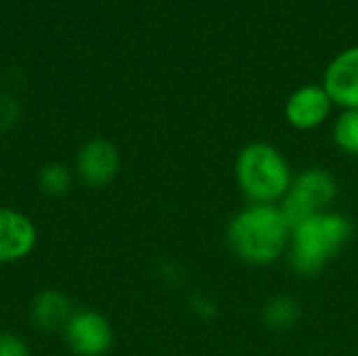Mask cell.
Wrapping results in <instances>:
<instances>
[{"label":"cell","instance_id":"cell-10","mask_svg":"<svg viewBox=\"0 0 358 356\" xmlns=\"http://www.w3.org/2000/svg\"><path fill=\"white\" fill-rule=\"evenodd\" d=\"M71 315V300L59 290H44L31 302V321L42 332H63Z\"/></svg>","mask_w":358,"mask_h":356},{"label":"cell","instance_id":"cell-15","mask_svg":"<svg viewBox=\"0 0 358 356\" xmlns=\"http://www.w3.org/2000/svg\"><path fill=\"white\" fill-rule=\"evenodd\" d=\"M19 118V105L13 97L0 94V134L13 128V124Z\"/></svg>","mask_w":358,"mask_h":356},{"label":"cell","instance_id":"cell-12","mask_svg":"<svg viewBox=\"0 0 358 356\" xmlns=\"http://www.w3.org/2000/svg\"><path fill=\"white\" fill-rule=\"evenodd\" d=\"M331 136L342 153L358 157V109H344L336 118Z\"/></svg>","mask_w":358,"mask_h":356},{"label":"cell","instance_id":"cell-6","mask_svg":"<svg viewBox=\"0 0 358 356\" xmlns=\"http://www.w3.org/2000/svg\"><path fill=\"white\" fill-rule=\"evenodd\" d=\"M120 151L107 138H92L88 141L76 159V170L82 183L88 187H107L120 174Z\"/></svg>","mask_w":358,"mask_h":356},{"label":"cell","instance_id":"cell-16","mask_svg":"<svg viewBox=\"0 0 358 356\" xmlns=\"http://www.w3.org/2000/svg\"><path fill=\"white\" fill-rule=\"evenodd\" d=\"M189 304H191V311H193L197 317H201L203 321H210V319H214V317L218 315L216 302H214L212 298L203 296V294H195V296L189 300Z\"/></svg>","mask_w":358,"mask_h":356},{"label":"cell","instance_id":"cell-7","mask_svg":"<svg viewBox=\"0 0 358 356\" xmlns=\"http://www.w3.org/2000/svg\"><path fill=\"white\" fill-rule=\"evenodd\" d=\"M334 109V101L323 84H306L296 88L285 103V120L298 130H315L325 124Z\"/></svg>","mask_w":358,"mask_h":356},{"label":"cell","instance_id":"cell-8","mask_svg":"<svg viewBox=\"0 0 358 356\" xmlns=\"http://www.w3.org/2000/svg\"><path fill=\"white\" fill-rule=\"evenodd\" d=\"M38 241L36 225L13 208H0V264L27 258Z\"/></svg>","mask_w":358,"mask_h":356},{"label":"cell","instance_id":"cell-14","mask_svg":"<svg viewBox=\"0 0 358 356\" xmlns=\"http://www.w3.org/2000/svg\"><path fill=\"white\" fill-rule=\"evenodd\" d=\"M0 356H31L29 346L23 338H19L13 332L0 334Z\"/></svg>","mask_w":358,"mask_h":356},{"label":"cell","instance_id":"cell-4","mask_svg":"<svg viewBox=\"0 0 358 356\" xmlns=\"http://www.w3.org/2000/svg\"><path fill=\"white\" fill-rule=\"evenodd\" d=\"M338 195L340 185L336 176L325 168L313 166L294 174L292 187L279 201V208L287 218L289 227H296L298 222L310 216L329 212Z\"/></svg>","mask_w":358,"mask_h":356},{"label":"cell","instance_id":"cell-2","mask_svg":"<svg viewBox=\"0 0 358 356\" xmlns=\"http://www.w3.org/2000/svg\"><path fill=\"white\" fill-rule=\"evenodd\" d=\"M352 220L340 212H323L292 227L287 262L298 277L310 279L323 273L348 245Z\"/></svg>","mask_w":358,"mask_h":356},{"label":"cell","instance_id":"cell-9","mask_svg":"<svg viewBox=\"0 0 358 356\" xmlns=\"http://www.w3.org/2000/svg\"><path fill=\"white\" fill-rule=\"evenodd\" d=\"M323 88L334 105L342 109H358V46L342 50L325 69Z\"/></svg>","mask_w":358,"mask_h":356},{"label":"cell","instance_id":"cell-13","mask_svg":"<svg viewBox=\"0 0 358 356\" xmlns=\"http://www.w3.org/2000/svg\"><path fill=\"white\" fill-rule=\"evenodd\" d=\"M38 187L48 197H61L71 187V172L63 164H46L38 174Z\"/></svg>","mask_w":358,"mask_h":356},{"label":"cell","instance_id":"cell-11","mask_svg":"<svg viewBox=\"0 0 358 356\" xmlns=\"http://www.w3.org/2000/svg\"><path fill=\"white\" fill-rule=\"evenodd\" d=\"M262 323L273 329V332H287L292 327L298 325V321L302 319V306L300 302L289 296V294H277L271 296L264 306H262Z\"/></svg>","mask_w":358,"mask_h":356},{"label":"cell","instance_id":"cell-5","mask_svg":"<svg viewBox=\"0 0 358 356\" xmlns=\"http://www.w3.org/2000/svg\"><path fill=\"white\" fill-rule=\"evenodd\" d=\"M63 336L71 353L78 356H105L113 346V327L96 311H76Z\"/></svg>","mask_w":358,"mask_h":356},{"label":"cell","instance_id":"cell-3","mask_svg":"<svg viewBox=\"0 0 358 356\" xmlns=\"http://www.w3.org/2000/svg\"><path fill=\"white\" fill-rule=\"evenodd\" d=\"M235 180L250 204L279 206L292 187L294 170L281 149L256 141L239 151L235 159Z\"/></svg>","mask_w":358,"mask_h":356},{"label":"cell","instance_id":"cell-1","mask_svg":"<svg viewBox=\"0 0 358 356\" xmlns=\"http://www.w3.org/2000/svg\"><path fill=\"white\" fill-rule=\"evenodd\" d=\"M292 227L279 206L248 204L227 227L231 252L250 266H268L283 258L289 248Z\"/></svg>","mask_w":358,"mask_h":356}]
</instances>
